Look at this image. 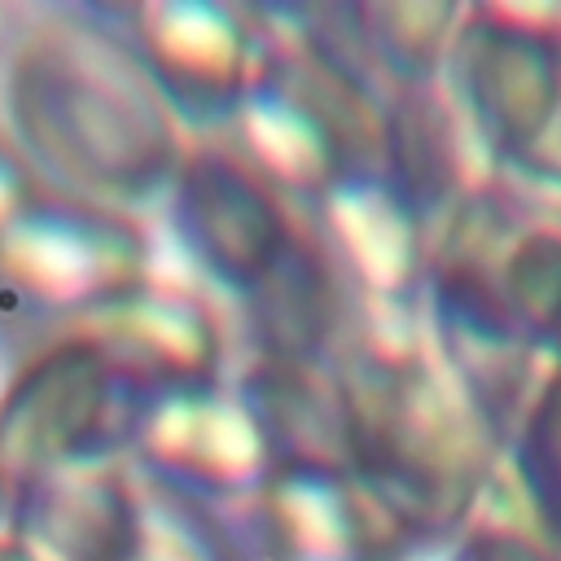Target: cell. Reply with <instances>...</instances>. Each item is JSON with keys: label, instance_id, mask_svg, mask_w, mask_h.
<instances>
[{"label": "cell", "instance_id": "2", "mask_svg": "<svg viewBox=\"0 0 561 561\" xmlns=\"http://www.w3.org/2000/svg\"><path fill=\"white\" fill-rule=\"evenodd\" d=\"M504 298L522 324L535 333L561 329V237L530 232L517 241L504 267Z\"/></svg>", "mask_w": 561, "mask_h": 561}, {"label": "cell", "instance_id": "3", "mask_svg": "<svg viewBox=\"0 0 561 561\" xmlns=\"http://www.w3.org/2000/svg\"><path fill=\"white\" fill-rule=\"evenodd\" d=\"M522 469H526V482L539 500V513L561 535V377L543 390V399L530 416L526 447H522Z\"/></svg>", "mask_w": 561, "mask_h": 561}, {"label": "cell", "instance_id": "1", "mask_svg": "<svg viewBox=\"0 0 561 561\" xmlns=\"http://www.w3.org/2000/svg\"><path fill=\"white\" fill-rule=\"evenodd\" d=\"M469 96L486 131L530 149L561 118V48L530 26H486L469 39Z\"/></svg>", "mask_w": 561, "mask_h": 561}, {"label": "cell", "instance_id": "4", "mask_svg": "<svg viewBox=\"0 0 561 561\" xmlns=\"http://www.w3.org/2000/svg\"><path fill=\"white\" fill-rule=\"evenodd\" d=\"M460 561H552L543 548H535L530 539H517V535H478Z\"/></svg>", "mask_w": 561, "mask_h": 561}]
</instances>
